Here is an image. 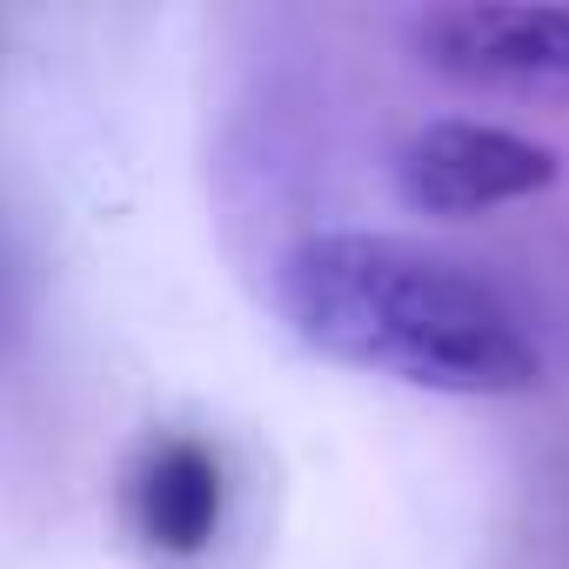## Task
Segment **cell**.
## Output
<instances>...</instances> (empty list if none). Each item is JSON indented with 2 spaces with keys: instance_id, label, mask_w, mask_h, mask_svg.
<instances>
[{
  "instance_id": "obj_1",
  "label": "cell",
  "mask_w": 569,
  "mask_h": 569,
  "mask_svg": "<svg viewBox=\"0 0 569 569\" xmlns=\"http://www.w3.org/2000/svg\"><path fill=\"white\" fill-rule=\"evenodd\" d=\"M274 309L316 356L429 396H522L542 376L536 329L496 281L402 234H302L274 261Z\"/></svg>"
},
{
  "instance_id": "obj_2",
  "label": "cell",
  "mask_w": 569,
  "mask_h": 569,
  "mask_svg": "<svg viewBox=\"0 0 569 569\" xmlns=\"http://www.w3.org/2000/svg\"><path fill=\"white\" fill-rule=\"evenodd\" d=\"M556 174H562L556 148H542L502 121H462V114L416 128L396 154V194L416 214H442V221L536 201L542 188H556Z\"/></svg>"
},
{
  "instance_id": "obj_3",
  "label": "cell",
  "mask_w": 569,
  "mask_h": 569,
  "mask_svg": "<svg viewBox=\"0 0 569 569\" xmlns=\"http://www.w3.org/2000/svg\"><path fill=\"white\" fill-rule=\"evenodd\" d=\"M416 48L436 74L462 88L569 101V8L456 0V8L416 14Z\"/></svg>"
},
{
  "instance_id": "obj_4",
  "label": "cell",
  "mask_w": 569,
  "mask_h": 569,
  "mask_svg": "<svg viewBox=\"0 0 569 569\" xmlns=\"http://www.w3.org/2000/svg\"><path fill=\"white\" fill-rule=\"evenodd\" d=\"M228 482L201 436H154L128 469V522L154 556H201L221 536Z\"/></svg>"
},
{
  "instance_id": "obj_5",
  "label": "cell",
  "mask_w": 569,
  "mask_h": 569,
  "mask_svg": "<svg viewBox=\"0 0 569 569\" xmlns=\"http://www.w3.org/2000/svg\"><path fill=\"white\" fill-rule=\"evenodd\" d=\"M0 322H8V248H0Z\"/></svg>"
}]
</instances>
